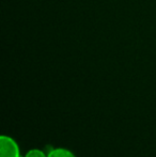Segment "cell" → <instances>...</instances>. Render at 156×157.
<instances>
[{"label": "cell", "instance_id": "cell-1", "mask_svg": "<svg viewBox=\"0 0 156 157\" xmlns=\"http://www.w3.org/2000/svg\"><path fill=\"white\" fill-rule=\"evenodd\" d=\"M0 157H21L19 147L14 139L9 136L0 138Z\"/></svg>", "mask_w": 156, "mask_h": 157}, {"label": "cell", "instance_id": "cell-2", "mask_svg": "<svg viewBox=\"0 0 156 157\" xmlns=\"http://www.w3.org/2000/svg\"><path fill=\"white\" fill-rule=\"evenodd\" d=\"M47 157H76L75 154L67 149H54L47 154Z\"/></svg>", "mask_w": 156, "mask_h": 157}, {"label": "cell", "instance_id": "cell-3", "mask_svg": "<svg viewBox=\"0 0 156 157\" xmlns=\"http://www.w3.org/2000/svg\"><path fill=\"white\" fill-rule=\"evenodd\" d=\"M25 157H47L45 153L41 150H38V149H32L30 151L27 152Z\"/></svg>", "mask_w": 156, "mask_h": 157}]
</instances>
